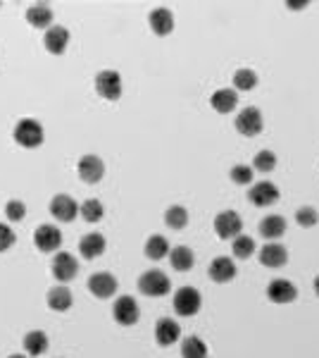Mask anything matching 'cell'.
Wrapping results in <instances>:
<instances>
[{"mask_svg":"<svg viewBox=\"0 0 319 358\" xmlns=\"http://www.w3.org/2000/svg\"><path fill=\"white\" fill-rule=\"evenodd\" d=\"M265 130V117H262L260 108H245L240 110L238 117H236V132L243 134V137H257V134H262Z\"/></svg>","mask_w":319,"mask_h":358,"instance_id":"277c9868","label":"cell"},{"mask_svg":"<svg viewBox=\"0 0 319 358\" xmlns=\"http://www.w3.org/2000/svg\"><path fill=\"white\" fill-rule=\"evenodd\" d=\"M79 208H81V205L76 203V201L72 199L69 194H58V196H53V201H50V215H53L58 222L76 220V215H79Z\"/></svg>","mask_w":319,"mask_h":358,"instance_id":"52a82bcc","label":"cell"},{"mask_svg":"<svg viewBox=\"0 0 319 358\" xmlns=\"http://www.w3.org/2000/svg\"><path fill=\"white\" fill-rule=\"evenodd\" d=\"M170 242H167L162 234H153V237L145 242V256H148L150 260H162L170 256Z\"/></svg>","mask_w":319,"mask_h":358,"instance_id":"4316f807","label":"cell"},{"mask_svg":"<svg viewBox=\"0 0 319 358\" xmlns=\"http://www.w3.org/2000/svg\"><path fill=\"white\" fill-rule=\"evenodd\" d=\"M277 163H279V160H277V155H274L272 150H260V153L255 155L253 165H255L257 172H265V175H267V172H272L274 167H277Z\"/></svg>","mask_w":319,"mask_h":358,"instance_id":"836d02e7","label":"cell"},{"mask_svg":"<svg viewBox=\"0 0 319 358\" xmlns=\"http://www.w3.org/2000/svg\"><path fill=\"white\" fill-rule=\"evenodd\" d=\"M112 316H115V320L120 322L122 327H131L138 322L141 311H138V304L133 296H120V299L115 301V306H112Z\"/></svg>","mask_w":319,"mask_h":358,"instance_id":"8992f818","label":"cell"},{"mask_svg":"<svg viewBox=\"0 0 319 358\" xmlns=\"http://www.w3.org/2000/svg\"><path fill=\"white\" fill-rule=\"evenodd\" d=\"M96 91L105 100H120L122 98V77L115 70H103L96 77Z\"/></svg>","mask_w":319,"mask_h":358,"instance_id":"3957f363","label":"cell"},{"mask_svg":"<svg viewBox=\"0 0 319 358\" xmlns=\"http://www.w3.org/2000/svg\"><path fill=\"white\" fill-rule=\"evenodd\" d=\"M76 175L86 184H98L105 177V163L98 155H83L76 163Z\"/></svg>","mask_w":319,"mask_h":358,"instance_id":"30bf717a","label":"cell"},{"mask_svg":"<svg viewBox=\"0 0 319 358\" xmlns=\"http://www.w3.org/2000/svg\"><path fill=\"white\" fill-rule=\"evenodd\" d=\"M79 212L86 222H100L105 217V205H103V201H98V199H86L79 208Z\"/></svg>","mask_w":319,"mask_h":358,"instance_id":"f1b7e54d","label":"cell"},{"mask_svg":"<svg viewBox=\"0 0 319 358\" xmlns=\"http://www.w3.org/2000/svg\"><path fill=\"white\" fill-rule=\"evenodd\" d=\"M250 203L260 205V208H267V205H274L279 199H281V192L274 182H257L255 187H250L248 192Z\"/></svg>","mask_w":319,"mask_h":358,"instance_id":"8fae6325","label":"cell"},{"mask_svg":"<svg viewBox=\"0 0 319 358\" xmlns=\"http://www.w3.org/2000/svg\"><path fill=\"white\" fill-rule=\"evenodd\" d=\"M165 222L172 229H183L188 225V210L183 205H170L165 212Z\"/></svg>","mask_w":319,"mask_h":358,"instance_id":"f546056e","label":"cell"},{"mask_svg":"<svg viewBox=\"0 0 319 358\" xmlns=\"http://www.w3.org/2000/svg\"><path fill=\"white\" fill-rule=\"evenodd\" d=\"M243 229V220L236 210H224L215 217V232L220 239H236Z\"/></svg>","mask_w":319,"mask_h":358,"instance_id":"ba28073f","label":"cell"},{"mask_svg":"<svg viewBox=\"0 0 319 358\" xmlns=\"http://www.w3.org/2000/svg\"><path fill=\"white\" fill-rule=\"evenodd\" d=\"M170 263L177 272H188L195 263V254L188 246H177V249L170 251Z\"/></svg>","mask_w":319,"mask_h":358,"instance_id":"d4e9b609","label":"cell"},{"mask_svg":"<svg viewBox=\"0 0 319 358\" xmlns=\"http://www.w3.org/2000/svg\"><path fill=\"white\" fill-rule=\"evenodd\" d=\"M43 46H46L48 53L63 55L65 50H67V46H69V31H67L65 26L53 24L46 31V36H43Z\"/></svg>","mask_w":319,"mask_h":358,"instance_id":"e0dca14e","label":"cell"},{"mask_svg":"<svg viewBox=\"0 0 319 358\" xmlns=\"http://www.w3.org/2000/svg\"><path fill=\"white\" fill-rule=\"evenodd\" d=\"M170 289H172V282L162 270H148L138 277V292L145 294V296L158 299V296L170 294Z\"/></svg>","mask_w":319,"mask_h":358,"instance_id":"7a4b0ae2","label":"cell"},{"mask_svg":"<svg viewBox=\"0 0 319 358\" xmlns=\"http://www.w3.org/2000/svg\"><path fill=\"white\" fill-rule=\"evenodd\" d=\"M315 292H317V296H319V275L315 277Z\"/></svg>","mask_w":319,"mask_h":358,"instance_id":"74e56055","label":"cell"},{"mask_svg":"<svg viewBox=\"0 0 319 358\" xmlns=\"http://www.w3.org/2000/svg\"><path fill=\"white\" fill-rule=\"evenodd\" d=\"M179 334H181V327H179L177 320L172 318H162L155 325V342L160 346H172L179 342Z\"/></svg>","mask_w":319,"mask_h":358,"instance_id":"ac0fdd59","label":"cell"},{"mask_svg":"<svg viewBox=\"0 0 319 358\" xmlns=\"http://www.w3.org/2000/svg\"><path fill=\"white\" fill-rule=\"evenodd\" d=\"M17 242V234L15 229L10 225H0V254H5V251H10Z\"/></svg>","mask_w":319,"mask_h":358,"instance_id":"8d00e7d4","label":"cell"},{"mask_svg":"<svg viewBox=\"0 0 319 358\" xmlns=\"http://www.w3.org/2000/svg\"><path fill=\"white\" fill-rule=\"evenodd\" d=\"M13 137L22 148H38L43 143V127L33 117H24L15 125Z\"/></svg>","mask_w":319,"mask_h":358,"instance_id":"6da1fadb","label":"cell"},{"mask_svg":"<svg viewBox=\"0 0 319 358\" xmlns=\"http://www.w3.org/2000/svg\"><path fill=\"white\" fill-rule=\"evenodd\" d=\"M33 244L41 254H53L63 244V232L55 225H41L33 232Z\"/></svg>","mask_w":319,"mask_h":358,"instance_id":"9c48e42d","label":"cell"},{"mask_svg":"<svg viewBox=\"0 0 319 358\" xmlns=\"http://www.w3.org/2000/svg\"><path fill=\"white\" fill-rule=\"evenodd\" d=\"M267 299L272 304H293L298 299V289L288 279H274V282H270V287H267Z\"/></svg>","mask_w":319,"mask_h":358,"instance_id":"5bb4252c","label":"cell"},{"mask_svg":"<svg viewBox=\"0 0 319 358\" xmlns=\"http://www.w3.org/2000/svg\"><path fill=\"white\" fill-rule=\"evenodd\" d=\"M24 351L29 356H41L48 351V334L41 332V329H31V332L24 334Z\"/></svg>","mask_w":319,"mask_h":358,"instance_id":"484cf974","label":"cell"},{"mask_svg":"<svg viewBox=\"0 0 319 358\" xmlns=\"http://www.w3.org/2000/svg\"><path fill=\"white\" fill-rule=\"evenodd\" d=\"M72 304H74V296H72L69 287H65V284H58V287H53L48 292V309L50 311L65 313L72 309Z\"/></svg>","mask_w":319,"mask_h":358,"instance_id":"7402d4cb","label":"cell"},{"mask_svg":"<svg viewBox=\"0 0 319 358\" xmlns=\"http://www.w3.org/2000/svg\"><path fill=\"white\" fill-rule=\"evenodd\" d=\"M234 86H236L238 91H250V88L257 86V75L253 70H248V67L236 70V75H234Z\"/></svg>","mask_w":319,"mask_h":358,"instance_id":"1f68e13d","label":"cell"},{"mask_svg":"<svg viewBox=\"0 0 319 358\" xmlns=\"http://www.w3.org/2000/svg\"><path fill=\"white\" fill-rule=\"evenodd\" d=\"M26 22H29L31 26H36V29H50L53 26V10H50V5L46 3H36L31 5L29 10H26Z\"/></svg>","mask_w":319,"mask_h":358,"instance_id":"603a6c76","label":"cell"},{"mask_svg":"<svg viewBox=\"0 0 319 358\" xmlns=\"http://www.w3.org/2000/svg\"><path fill=\"white\" fill-rule=\"evenodd\" d=\"M88 292L96 299H112L117 292V277L112 272H96L88 277Z\"/></svg>","mask_w":319,"mask_h":358,"instance_id":"4fadbf2b","label":"cell"},{"mask_svg":"<svg viewBox=\"0 0 319 358\" xmlns=\"http://www.w3.org/2000/svg\"><path fill=\"white\" fill-rule=\"evenodd\" d=\"M181 358H208V344L200 337L191 334V337H186L181 344Z\"/></svg>","mask_w":319,"mask_h":358,"instance_id":"83f0119b","label":"cell"},{"mask_svg":"<svg viewBox=\"0 0 319 358\" xmlns=\"http://www.w3.org/2000/svg\"><path fill=\"white\" fill-rule=\"evenodd\" d=\"M203 306V299H200V292L193 287H181L179 292L174 294V311L179 313L181 318H191L195 313L200 311Z\"/></svg>","mask_w":319,"mask_h":358,"instance_id":"5b68a950","label":"cell"},{"mask_svg":"<svg viewBox=\"0 0 319 358\" xmlns=\"http://www.w3.org/2000/svg\"><path fill=\"white\" fill-rule=\"evenodd\" d=\"M231 179L236 184H243L245 187V184L253 182V167L250 165H234L231 167Z\"/></svg>","mask_w":319,"mask_h":358,"instance_id":"d590c367","label":"cell"},{"mask_svg":"<svg viewBox=\"0 0 319 358\" xmlns=\"http://www.w3.org/2000/svg\"><path fill=\"white\" fill-rule=\"evenodd\" d=\"M105 249H108V242H105V237L98 232L86 234V237H81V242H79V251L86 260H93V258H98V256H103Z\"/></svg>","mask_w":319,"mask_h":358,"instance_id":"d6986e66","label":"cell"},{"mask_svg":"<svg viewBox=\"0 0 319 358\" xmlns=\"http://www.w3.org/2000/svg\"><path fill=\"white\" fill-rule=\"evenodd\" d=\"M5 215H8V220L19 222L22 217L26 215V205L22 203V201H17V199L8 201V203H5Z\"/></svg>","mask_w":319,"mask_h":358,"instance_id":"e575fe53","label":"cell"},{"mask_svg":"<svg viewBox=\"0 0 319 358\" xmlns=\"http://www.w3.org/2000/svg\"><path fill=\"white\" fill-rule=\"evenodd\" d=\"M236 263H234L229 256H220V258H215L210 263V270H208V275L212 282H217V284H227V282H231L234 277H236Z\"/></svg>","mask_w":319,"mask_h":358,"instance_id":"9a60e30c","label":"cell"},{"mask_svg":"<svg viewBox=\"0 0 319 358\" xmlns=\"http://www.w3.org/2000/svg\"><path fill=\"white\" fill-rule=\"evenodd\" d=\"M295 222H298L300 227L310 229L319 222V212L312 208V205H303V208H298V212H295Z\"/></svg>","mask_w":319,"mask_h":358,"instance_id":"d6a6232c","label":"cell"},{"mask_svg":"<svg viewBox=\"0 0 319 358\" xmlns=\"http://www.w3.org/2000/svg\"><path fill=\"white\" fill-rule=\"evenodd\" d=\"M286 217L284 215H267L262 217L260 222V234L267 239V242H277V239H281L284 234H286Z\"/></svg>","mask_w":319,"mask_h":358,"instance_id":"44dd1931","label":"cell"},{"mask_svg":"<svg viewBox=\"0 0 319 358\" xmlns=\"http://www.w3.org/2000/svg\"><path fill=\"white\" fill-rule=\"evenodd\" d=\"M76 272H79V263H76V258L72 254L60 251L53 258V277L58 279V282H72V279L76 277Z\"/></svg>","mask_w":319,"mask_h":358,"instance_id":"7c38bea8","label":"cell"},{"mask_svg":"<svg viewBox=\"0 0 319 358\" xmlns=\"http://www.w3.org/2000/svg\"><path fill=\"white\" fill-rule=\"evenodd\" d=\"M260 263L265 267H272V270H279V267H284L288 263V251L286 246L272 242V244H265L260 251Z\"/></svg>","mask_w":319,"mask_h":358,"instance_id":"2e32d148","label":"cell"},{"mask_svg":"<svg viewBox=\"0 0 319 358\" xmlns=\"http://www.w3.org/2000/svg\"><path fill=\"white\" fill-rule=\"evenodd\" d=\"M148 22H150V29H153V33H158V36H170L172 29H174V15L167 8H155L150 13Z\"/></svg>","mask_w":319,"mask_h":358,"instance_id":"ffe728a7","label":"cell"},{"mask_svg":"<svg viewBox=\"0 0 319 358\" xmlns=\"http://www.w3.org/2000/svg\"><path fill=\"white\" fill-rule=\"evenodd\" d=\"M236 103H238V93L234 91V88H220V91H215L210 98V105L222 115L231 113V110L236 108Z\"/></svg>","mask_w":319,"mask_h":358,"instance_id":"cb8c5ba5","label":"cell"},{"mask_svg":"<svg viewBox=\"0 0 319 358\" xmlns=\"http://www.w3.org/2000/svg\"><path fill=\"white\" fill-rule=\"evenodd\" d=\"M10 358H26V356H22V354H13V356H10Z\"/></svg>","mask_w":319,"mask_h":358,"instance_id":"f35d334b","label":"cell"},{"mask_svg":"<svg viewBox=\"0 0 319 358\" xmlns=\"http://www.w3.org/2000/svg\"><path fill=\"white\" fill-rule=\"evenodd\" d=\"M231 251H234V256L240 260H245V258H250V256L255 254V242L250 237H245V234H238L236 239H234V244H231Z\"/></svg>","mask_w":319,"mask_h":358,"instance_id":"4dcf8cb0","label":"cell"}]
</instances>
